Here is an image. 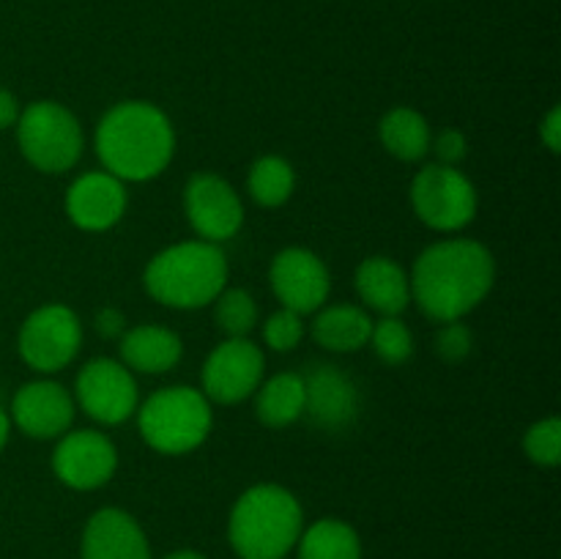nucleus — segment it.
I'll return each instance as SVG.
<instances>
[{
  "mask_svg": "<svg viewBox=\"0 0 561 559\" xmlns=\"http://www.w3.org/2000/svg\"><path fill=\"white\" fill-rule=\"evenodd\" d=\"M20 118V102L11 91L0 88V129H9Z\"/></svg>",
  "mask_w": 561,
  "mask_h": 559,
  "instance_id": "obj_33",
  "label": "nucleus"
},
{
  "mask_svg": "<svg viewBox=\"0 0 561 559\" xmlns=\"http://www.w3.org/2000/svg\"><path fill=\"white\" fill-rule=\"evenodd\" d=\"M496 283L491 250L474 239L436 241L416 258L409 277L411 299L438 323L460 321L485 301Z\"/></svg>",
  "mask_w": 561,
  "mask_h": 559,
  "instance_id": "obj_1",
  "label": "nucleus"
},
{
  "mask_svg": "<svg viewBox=\"0 0 561 559\" xmlns=\"http://www.w3.org/2000/svg\"><path fill=\"white\" fill-rule=\"evenodd\" d=\"M301 334H305V323H301V316L294 310H277L274 316H268V321L263 323V340L272 351H294L299 345Z\"/></svg>",
  "mask_w": 561,
  "mask_h": 559,
  "instance_id": "obj_28",
  "label": "nucleus"
},
{
  "mask_svg": "<svg viewBox=\"0 0 561 559\" xmlns=\"http://www.w3.org/2000/svg\"><path fill=\"white\" fill-rule=\"evenodd\" d=\"M257 420L268 427H288L305 417V381L301 373H277L255 389Z\"/></svg>",
  "mask_w": 561,
  "mask_h": 559,
  "instance_id": "obj_21",
  "label": "nucleus"
},
{
  "mask_svg": "<svg viewBox=\"0 0 561 559\" xmlns=\"http://www.w3.org/2000/svg\"><path fill=\"white\" fill-rule=\"evenodd\" d=\"M299 559H362L359 535L340 518L316 521L310 529H301Z\"/></svg>",
  "mask_w": 561,
  "mask_h": 559,
  "instance_id": "obj_23",
  "label": "nucleus"
},
{
  "mask_svg": "<svg viewBox=\"0 0 561 559\" xmlns=\"http://www.w3.org/2000/svg\"><path fill=\"white\" fill-rule=\"evenodd\" d=\"M367 343L373 345L383 365H403L414 354V334L398 316H383L381 321H373Z\"/></svg>",
  "mask_w": 561,
  "mask_h": 559,
  "instance_id": "obj_26",
  "label": "nucleus"
},
{
  "mask_svg": "<svg viewBox=\"0 0 561 559\" xmlns=\"http://www.w3.org/2000/svg\"><path fill=\"white\" fill-rule=\"evenodd\" d=\"M80 318L66 305L38 307L20 329V356L38 373L64 370L80 354Z\"/></svg>",
  "mask_w": 561,
  "mask_h": 559,
  "instance_id": "obj_8",
  "label": "nucleus"
},
{
  "mask_svg": "<svg viewBox=\"0 0 561 559\" xmlns=\"http://www.w3.org/2000/svg\"><path fill=\"white\" fill-rule=\"evenodd\" d=\"M142 283L159 305L201 310L228 285V258L211 241H181L151 258Z\"/></svg>",
  "mask_w": 561,
  "mask_h": 559,
  "instance_id": "obj_4",
  "label": "nucleus"
},
{
  "mask_svg": "<svg viewBox=\"0 0 561 559\" xmlns=\"http://www.w3.org/2000/svg\"><path fill=\"white\" fill-rule=\"evenodd\" d=\"M11 420L31 438H58L75 422V398L58 381H27L16 389Z\"/></svg>",
  "mask_w": 561,
  "mask_h": 559,
  "instance_id": "obj_15",
  "label": "nucleus"
},
{
  "mask_svg": "<svg viewBox=\"0 0 561 559\" xmlns=\"http://www.w3.org/2000/svg\"><path fill=\"white\" fill-rule=\"evenodd\" d=\"M466 137L458 129H444L442 135L433 142V151H436L438 164H447V168H458L466 159Z\"/></svg>",
  "mask_w": 561,
  "mask_h": 559,
  "instance_id": "obj_30",
  "label": "nucleus"
},
{
  "mask_svg": "<svg viewBox=\"0 0 561 559\" xmlns=\"http://www.w3.org/2000/svg\"><path fill=\"white\" fill-rule=\"evenodd\" d=\"M296 173L283 157H261L247 175V192L263 208H277L294 195Z\"/></svg>",
  "mask_w": 561,
  "mask_h": 559,
  "instance_id": "obj_24",
  "label": "nucleus"
},
{
  "mask_svg": "<svg viewBox=\"0 0 561 559\" xmlns=\"http://www.w3.org/2000/svg\"><path fill=\"white\" fill-rule=\"evenodd\" d=\"M126 186L107 170L85 173L66 192V214L82 230H107L124 217Z\"/></svg>",
  "mask_w": 561,
  "mask_h": 559,
  "instance_id": "obj_16",
  "label": "nucleus"
},
{
  "mask_svg": "<svg viewBox=\"0 0 561 559\" xmlns=\"http://www.w3.org/2000/svg\"><path fill=\"white\" fill-rule=\"evenodd\" d=\"M9 433H11V417L0 409V449H3L5 442H9Z\"/></svg>",
  "mask_w": 561,
  "mask_h": 559,
  "instance_id": "obj_34",
  "label": "nucleus"
},
{
  "mask_svg": "<svg viewBox=\"0 0 561 559\" xmlns=\"http://www.w3.org/2000/svg\"><path fill=\"white\" fill-rule=\"evenodd\" d=\"M540 137H542V142L548 146V151L559 153V146H561V110L559 107H553L551 113L546 115V121H542Z\"/></svg>",
  "mask_w": 561,
  "mask_h": 559,
  "instance_id": "obj_32",
  "label": "nucleus"
},
{
  "mask_svg": "<svg viewBox=\"0 0 561 559\" xmlns=\"http://www.w3.org/2000/svg\"><path fill=\"white\" fill-rule=\"evenodd\" d=\"M381 146L403 162H420L431 151V126L425 115L411 107H394L378 124Z\"/></svg>",
  "mask_w": 561,
  "mask_h": 559,
  "instance_id": "obj_22",
  "label": "nucleus"
},
{
  "mask_svg": "<svg viewBox=\"0 0 561 559\" xmlns=\"http://www.w3.org/2000/svg\"><path fill=\"white\" fill-rule=\"evenodd\" d=\"M263 351L247 338H228L208 354L203 365V395L214 403H241L263 381Z\"/></svg>",
  "mask_w": 561,
  "mask_h": 559,
  "instance_id": "obj_10",
  "label": "nucleus"
},
{
  "mask_svg": "<svg viewBox=\"0 0 561 559\" xmlns=\"http://www.w3.org/2000/svg\"><path fill=\"white\" fill-rule=\"evenodd\" d=\"M16 140L22 157L42 173H66L82 157L80 121L71 110L49 99L22 110L16 118Z\"/></svg>",
  "mask_w": 561,
  "mask_h": 559,
  "instance_id": "obj_6",
  "label": "nucleus"
},
{
  "mask_svg": "<svg viewBox=\"0 0 561 559\" xmlns=\"http://www.w3.org/2000/svg\"><path fill=\"white\" fill-rule=\"evenodd\" d=\"M184 212L203 241L233 239L244 225V206L233 186L217 173H195L186 181Z\"/></svg>",
  "mask_w": 561,
  "mask_h": 559,
  "instance_id": "obj_11",
  "label": "nucleus"
},
{
  "mask_svg": "<svg viewBox=\"0 0 561 559\" xmlns=\"http://www.w3.org/2000/svg\"><path fill=\"white\" fill-rule=\"evenodd\" d=\"M471 329L460 321H449L438 329L436 351L444 362H463L471 354Z\"/></svg>",
  "mask_w": 561,
  "mask_h": 559,
  "instance_id": "obj_29",
  "label": "nucleus"
},
{
  "mask_svg": "<svg viewBox=\"0 0 561 559\" xmlns=\"http://www.w3.org/2000/svg\"><path fill=\"white\" fill-rule=\"evenodd\" d=\"M96 332L104 334V338H121L126 332V318L113 307H107L96 316Z\"/></svg>",
  "mask_w": 561,
  "mask_h": 559,
  "instance_id": "obj_31",
  "label": "nucleus"
},
{
  "mask_svg": "<svg viewBox=\"0 0 561 559\" xmlns=\"http://www.w3.org/2000/svg\"><path fill=\"white\" fill-rule=\"evenodd\" d=\"M354 283L362 301L381 316H400L411 301L409 274L387 255H373L362 261Z\"/></svg>",
  "mask_w": 561,
  "mask_h": 559,
  "instance_id": "obj_18",
  "label": "nucleus"
},
{
  "mask_svg": "<svg viewBox=\"0 0 561 559\" xmlns=\"http://www.w3.org/2000/svg\"><path fill=\"white\" fill-rule=\"evenodd\" d=\"M305 529L301 504L288 488L252 486L230 510L228 540L241 559H285Z\"/></svg>",
  "mask_w": 561,
  "mask_h": 559,
  "instance_id": "obj_3",
  "label": "nucleus"
},
{
  "mask_svg": "<svg viewBox=\"0 0 561 559\" xmlns=\"http://www.w3.org/2000/svg\"><path fill=\"white\" fill-rule=\"evenodd\" d=\"M211 400L192 387L159 389L137 409L142 442L164 455H184L201 447L211 433Z\"/></svg>",
  "mask_w": 561,
  "mask_h": 559,
  "instance_id": "obj_5",
  "label": "nucleus"
},
{
  "mask_svg": "<svg viewBox=\"0 0 561 559\" xmlns=\"http://www.w3.org/2000/svg\"><path fill=\"white\" fill-rule=\"evenodd\" d=\"M80 551L82 559H151L146 532L118 507H104L88 518Z\"/></svg>",
  "mask_w": 561,
  "mask_h": 559,
  "instance_id": "obj_17",
  "label": "nucleus"
},
{
  "mask_svg": "<svg viewBox=\"0 0 561 559\" xmlns=\"http://www.w3.org/2000/svg\"><path fill=\"white\" fill-rule=\"evenodd\" d=\"M75 398L91 420L121 425L137 411V384L131 370L118 360H91L77 373Z\"/></svg>",
  "mask_w": 561,
  "mask_h": 559,
  "instance_id": "obj_9",
  "label": "nucleus"
},
{
  "mask_svg": "<svg viewBox=\"0 0 561 559\" xmlns=\"http://www.w3.org/2000/svg\"><path fill=\"white\" fill-rule=\"evenodd\" d=\"M164 559H206V557H203L201 551H190V548H184V551H173L170 557H164Z\"/></svg>",
  "mask_w": 561,
  "mask_h": 559,
  "instance_id": "obj_35",
  "label": "nucleus"
},
{
  "mask_svg": "<svg viewBox=\"0 0 561 559\" xmlns=\"http://www.w3.org/2000/svg\"><path fill=\"white\" fill-rule=\"evenodd\" d=\"M373 318L367 316L365 307L356 305H332L323 307L312 321V338L327 351H340L351 354L367 345L370 340Z\"/></svg>",
  "mask_w": 561,
  "mask_h": 559,
  "instance_id": "obj_20",
  "label": "nucleus"
},
{
  "mask_svg": "<svg viewBox=\"0 0 561 559\" xmlns=\"http://www.w3.org/2000/svg\"><path fill=\"white\" fill-rule=\"evenodd\" d=\"M214 318L228 338H247L257 323V305L244 288H225L214 299Z\"/></svg>",
  "mask_w": 561,
  "mask_h": 559,
  "instance_id": "obj_25",
  "label": "nucleus"
},
{
  "mask_svg": "<svg viewBox=\"0 0 561 559\" xmlns=\"http://www.w3.org/2000/svg\"><path fill=\"white\" fill-rule=\"evenodd\" d=\"M305 381V417L323 431H345L359 411V392L348 373L340 367L310 365L301 373Z\"/></svg>",
  "mask_w": 561,
  "mask_h": 559,
  "instance_id": "obj_14",
  "label": "nucleus"
},
{
  "mask_svg": "<svg viewBox=\"0 0 561 559\" xmlns=\"http://www.w3.org/2000/svg\"><path fill=\"white\" fill-rule=\"evenodd\" d=\"M524 449L531 464L537 466H557L561 460V420L548 417V420L535 422L524 436Z\"/></svg>",
  "mask_w": 561,
  "mask_h": 559,
  "instance_id": "obj_27",
  "label": "nucleus"
},
{
  "mask_svg": "<svg viewBox=\"0 0 561 559\" xmlns=\"http://www.w3.org/2000/svg\"><path fill=\"white\" fill-rule=\"evenodd\" d=\"M268 283L285 310H294L299 316L321 310L332 290L327 263L305 247H288L277 252L268 269Z\"/></svg>",
  "mask_w": 561,
  "mask_h": 559,
  "instance_id": "obj_12",
  "label": "nucleus"
},
{
  "mask_svg": "<svg viewBox=\"0 0 561 559\" xmlns=\"http://www.w3.org/2000/svg\"><path fill=\"white\" fill-rule=\"evenodd\" d=\"M115 466H118L115 444L91 427L66 431L53 453L55 477L75 491L102 488L115 475Z\"/></svg>",
  "mask_w": 561,
  "mask_h": 559,
  "instance_id": "obj_13",
  "label": "nucleus"
},
{
  "mask_svg": "<svg viewBox=\"0 0 561 559\" xmlns=\"http://www.w3.org/2000/svg\"><path fill=\"white\" fill-rule=\"evenodd\" d=\"M181 354L184 345L179 334L157 323H142L121 334V362L129 370L148 373V376L168 373L179 365Z\"/></svg>",
  "mask_w": 561,
  "mask_h": 559,
  "instance_id": "obj_19",
  "label": "nucleus"
},
{
  "mask_svg": "<svg viewBox=\"0 0 561 559\" xmlns=\"http://www.w3.org/2000/svg\"><path fill=\"white\" fill-rule=\"evenodd\" d=\"M96 153L115 179H157L175 153L173 124L157 104L137 99L121 102L99 121Z\"/></svg>",
  "mask_w": 561,
  "mask_h": 559,
  "instance_id": "obj_2",
  "label": "nucleus"
},
{
  "mask_svg": "<svg viewBox=\"0 0 561 559\" xmlns=\"http://www.w3.org/2000/svg\"><path fill=\"white\" fill-rule=\"evenodd\" d=\"M477 203L480 197L474 184L458 168L447 164H427L411 184V206L416 217L442 233L463 230L477 217Z\"/></svg>",
  "mask_w": 561,
  "mask_h": 559,
  "instance_id": "obj_7",
  "label": "nucleus"
}]
</instances>
